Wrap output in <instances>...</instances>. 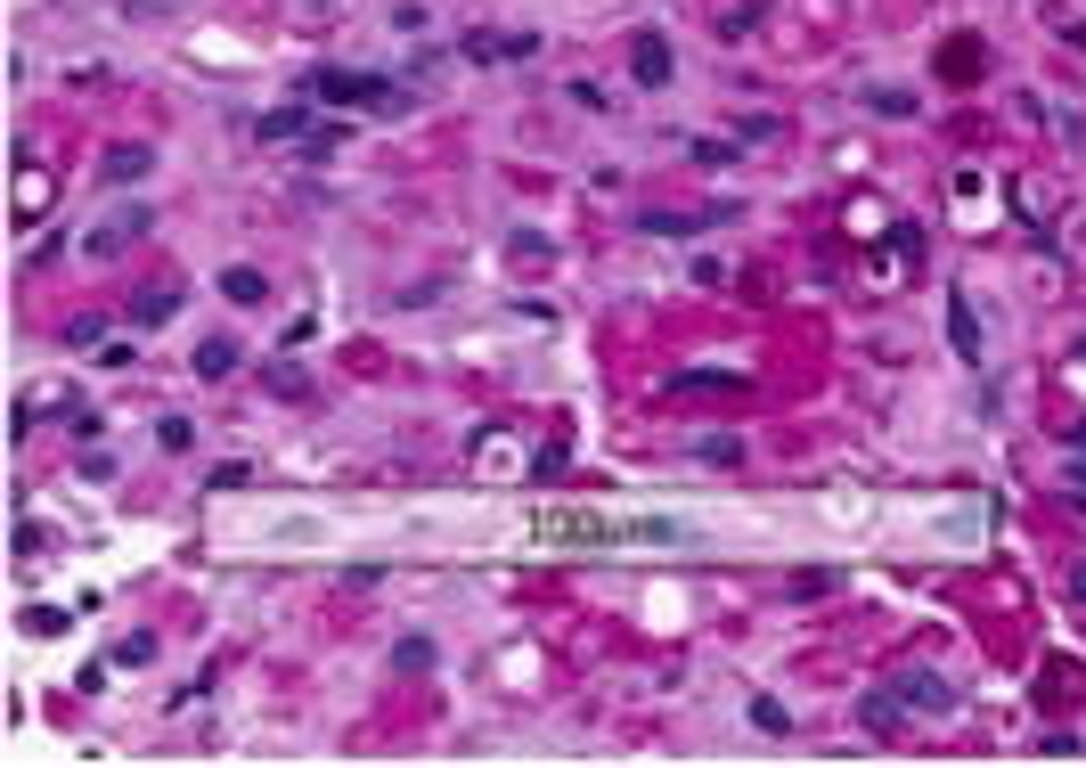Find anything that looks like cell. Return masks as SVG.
Instances as JSON below:
<instances>
[{
	"instance_id": "obj_1",
	"label": "cell",
	"mask_w": 1086,
	"mask_h": 768,
	"mask_svg": "<svg viewBox=\"0 0 1086 768\" xmlns=\"http://www.w3.org/2000/svg\"><path fill=\"white\" fill-rule=\"evenodd\" d=\"M310 98H327V107H368V115H409V107H417L401 82L351 74V66H319V74H310Z\"/></svg>"
},
{
	"instance_id": "obj_2",
	"label": "cell",
	"mask_w": 1086,
	"mask_h": 768,
	"mask_svg": "<svg viewBox=\"0 0 1086 768\" xmlns=\"http://www.w3.org/2000/svg\"><path fill=\"white\" fill-rule=\"evenodd\" d=\"M531 524L548 539H572V548H613L621 524H604V515H580V507H531Z\"/></svg>"
},
{
	"instance_id": "obj_3",
	"label": "cell",
	"mask_w": 1086,
	"mask_h": 768,
	"mask_svg": "<svg viewBox=\"0 0 1086 768\" xmlns=\"http://www.w3.org/2000/svg\"><path fill=\"white\" fill-rule=\"evenodd\" d=\"M899 703H907V712L948 719V712H956V678H939V671H899Z\"/></svg>"
},
{
	"instance_id": "obj_4",
	"label": "cell",
	"mask_w": 1086,
	"mask_h": 768,
	"mask_svg": "<svg viewBox=\"0 0 1086 768\" xmlns=\"http://www.w3.org/2000/svg\"><path fill=\"white\" fill-rule=\"evenodd\" d=\"M630 74L645 82V91H662V82H678V50H671L662 33H637V41H630Z\"/></svg>"
},
{
	"instance_id": "obj_5",
	"label": "cell",
	"mask_w": 1086,
	"mask_h": 768,
	"mask_svg": "<svg viewBox=\"0 0 1086 768\" xmlns=\"http://www.w3.org/2000/svg\"><path fill=\"white\" fill-rule=\"evenodd\" d=\"M948 344H956V360H980V319H972L964 286H948Z\"/></svg>"
},
{
	"instance_id": "obj_6",
	"label": "cell",
	"mask_w": 1086,
	"mask_h": 768,
	"mask_svg": "<svg viewBox=\"0 0 1086 768\" xmlns=\"http://www.w3.org/2000/svg\"><path fill=\"white\" fill-rule=\"evenodd\" d=\"M474 466L507 483V474H524V442H515V433H483V442H474Z\"/></svg>"
},
{
	"instance_id": "obj_7",
	"label": "cell",
	"mask_w": 1086,
	"mask_h": 768,
	"mask_svg": "<svg viewBox=\"0 0 1086 768\" xmlns=\"http://www.w3.org/2000/svg\"><path fill=\"white\" fill-rule=\"evenodd\" d=\"M139 230H148V213H139V204H123V213L107 221V230L91 238V254H98V262H115V254H123V245H131Z\"/></svg>"
},
{
	"instance_id": "obj_8",
	"label": "cell",
	"mask_w": 1086,
	"mask_h": 768,
	"mask_svg": "<svg viewBox=\"0 0 1086 768\" xmlns=\"http://www.w3.org/2000/svg\"><path fill=\"white\" fill-rule=\"evenodd\" d=\"M858 719H866V736H883V744H890V736H899V719H907L899 687H890V695H866V712H858Z\"/></svg>"
},
{
	"instance_id": "obj_9",
	"label": "cell",
	"mask_w": 1086,
	"mask_h": 768,
	"mask_svg": "<svg viewBox=\"0 0 1086 768\" xmlns=\"http://www.w3.org/2000/svg\"><path fill=\"white\" fill-rule=\"evenodd\" d=\"M17 213H25V221L50 213V180H41V164H17Z\"/></svg>"
},
{
	"instance_id": "obj_10",
	"label": "cell",
	"mask_w": 1086,
	"mask_h": 768,
	"mask_svg": "<svg viewBox=\"0 0 1086 768\" xmlns=\"http://www.w3.org/2000/svg\"><path fill=\"white\" fill-rule=\"evenodd\" d=\"M221 295L238 303V311H254V303L270 295V278H262V270H245V262H238V270H221Z\"/></svg>"
},
{
	"instance_id": "obj_11",
	"label": "cell",
	"mask_w": 1086,
	"mask_h": 768,
	"mask_svg": "<svg viewBox=\"0 0 1086 768\" xmlns=\"http://www.w3.org/2000/svg\"><path fill=\"white\" fill-rule=\"evenodd\" d=\"M172 311H180V286H148V295L131 303V327H164Z\"/></svg>"
},
{
	"instance_id": "obj_12",
	"label": "cell",
	"mask_w": 1086,
	"mask_h": 768,
	"mask_svg": "<svg viewBox=\"0 0 1086 768\" xmlns=\"http://www.w3.org/2000/svg\"><path fill=\"white\" fill-rule=\"evenodd\" d=\"M319 123H310V107H270L262 115V139H310Z\"/></svg>"
},
{
	"instance_id": "obj_13",
	"label": "cell",
	"mask_w": 1086,
	"mask_h": 768,
	"mask_svg": "<svg viewBox=\"0 0 1086 768\" xmlns=\"http://www.w3.org/2000/svg\"><path fill=\"white\" fill-rule=\"evenodd\" d=\"M229 368H238V344H229V336L197 344V377H229Z\"/></svg>"
},
{
	"instance_id": "obj_14",
	"label": "cell",
	"mask_w": 1086,
	"mask_h": 768,
	"mask_svg": "<svg viewBox=\"0 0 1086 768\" xmlns=\"http://www.w3.org/2000/svg\"><path fill=\"white\" fill-rule=\"evenodd\" d=\"M148 164H156V156L139 148V139H131V148H107V180H139Z\"/></svg>"
},
{
	"instance_id": "obj_15",
	"label": "cell",
	"mask_w": 1086,
	"mask_h": 768,
	"mask_svg": "<svg viewBox=\"0 0 1086 768\" xmlns=\"http://www.w3.org/2000/svg\"><path fill=\"white\" fill-rule=\"evenodd\" d=\"M695 459H703V466H736V459H744V442H736V433H703V442H695Z\"/></svg>"
},
{
	"instance_id": "obj_16",
	"label": "cell",
	"mask_w": 1086,
	"mask_h": 768,
	"mask_svg": "<svg viewBox=\"0 0 1086 768\" xmlns=\"http://www.w3.org/2000/svg\"><path fill=\"white\" fill-rule=\"evenodd\" d=\"M751 728H760V736H784L792 719H784V703H777V695H751Z\"/></svg>"
},
{
	"instance_id": "obj_17",
	"label": "cell",
	"mask_w": 1086,
	"mask_h": 768,
	"mask_svg": "<svg viewBox=\"0 0 1086 768\" xmlns=\"http://www.w3.org/2000/svg\"><path fill=\"white\" fill-rule=\"evenodd\" d=\"M107 662H123V671H139V662H156V638H148V630H131V638H123V646H115Z\"/></svg>"
},
{
	"instance_id": "obj_18",
	"label": "cell",
	"mask_w": 1086,
	"mask_h": 768,
	"mask_svg": "<svg viewBox=\"0 0 1086 768\" xmlns=\"http://www.w3.org/2000/svg\"><path fill=\"white\" fill-rule=\"evenodd\" d=\"M392 662H401V671H433V638H401Z\"/></svg>"
},
{
	"instance_id": "obj_19",
	"label": "cell",
	"mask_w": 1086,
	"mask_h": 768,
	"mask_svg": "<svg viewBox=\"0 0 1086 768\" xmlns=\"http://www.w3.org/2000/svg\"><path fill=\"white\" fill-rule=\"evenodd\" d=\"M270 392H286V401H310V385H303V368H270Z\"/></svg>"
},
{
	"instance_id": "obj_20",
	"label": "cell",
	"mask_w": 1086,
	"mask_h": 768,
	"mask_svg": "<svg viewBox=\"0 0 1086 768\" xmlns=\"http://www.w3.org/2000/svg\"><path fill=\"white\" fill-rule=\"evenodd\" d=\"M156 442H164V450H172V459H180V450L197 442V433H188V418H164V425H156Z\"/></svg>"
},
{
	"instance_id": "obj_21",
	"label": "cell",
	"mask_w": 1086,
	"mask_h": 768,
	"mask_svg": "<svg viewBox=\"0 0 1086 768\" xmlns=\"http://www.w3.org/2000/svg\"><path fill=\"white\" fill-rule=\"evenodd\" d=\"M25 630H33V638H50V630H66V613H57V606H33V613H25Z\"/></svg>"
},
{
	"instance_id": "obj_22",
	"label": "cell",
	"mask_w": 1086,
	"mask_h": 768,
	"mask_svg": "<svg viewBox=\"0 0 1086 768\" xmlns=\"http://www.w3.org/2000/svg\"><path fill=\"white\" fill-rule=\"evenodd\" d=\"M131 9H139V17H164V9H180V0H131Z\"/></svg>"
},
{
	"instance_id": "obj_23",
	"label": "cell",
	"mask_w": 1086,
	"mask_h": 768,
	"mask_svg": "<svg viewBox=\"0 0 1086 768\" xmlns=\"http://www.w3.org/2000/svg\"><path fill=\"white\" fill-rule=\"evenodd\" d=\"M1071 597H1086V565H1078V572H1071Z\"/></svg>"
}]
</instances>
